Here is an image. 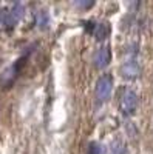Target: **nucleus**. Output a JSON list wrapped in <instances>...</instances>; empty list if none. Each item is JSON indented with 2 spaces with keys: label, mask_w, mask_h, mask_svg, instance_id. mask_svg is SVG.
Segmentation results:
<instances>
[{
  "label": "nucleus",
  "mask_w": 153,
  "mask_h": 154,
  "mask_svg": "<svg viewBox=\"0 0 153 154\" xmlns=\"http://www.w3.org/2000/svg\"><path fill=\"white\" fill-rule=\"evenodd\" d=\"M111 89H113V77L110 74L100 75L96 82V89H94L96 99L99 102H105L111 94Z\"/></svg>",
  "instance_id": "1"
},
{
  "label": "nucleus",
  "mask_w": 153,
  "mask_h": 154,
  "mask_svg": "<svg viewBox=\"0 0 153 154\" xmlns=\"http://www.w3.org/2000/svg\"><path fill=\"white\" fill-rule=\"evenodd\" d=\"M136 106H138V96H136V93L132 91V89H124L122 94H121V99H119L121 111L125 116H132V114H135Z\"/></svg>",
  "instance_id": "2"
},
{
  "label": "nucleus",
  "mask_w": 153,
  "mask_h": 154,
  "mask_svg": "<svg viewBox=\"0 0 153 154\" xmlns=\"http://www.w3.org/2000/svg\"><path fill=\"white\" fill-rule=\"evenodd\" d=\"M22 16H23V5L16 3L9 11H6L2 16V22L6 25V26H14V25L22 19Z\"/></svg>",
  "instance_id": "3"
},
{
  "label": "nucleus",
  "mask_w": 153,
  "mask_h": 154,
  "mask_svg": "<svg viewBox=\"0 0 153 154\" xmlns=\"http://www.w3.org/2000/svg\"><path fill=\"white\" fill-rule=\"evenodd\" d=\"M110 60H111V51L108 46H100L93 54V63L99 69H104L105 66H108Z\"/></svg>",
  "instance_id": "4"
},
{
  "label": "nucleus",
  "mask_w": 153,
  "mask_h": 154,
  "mask_svg": "<svg viewBox=\"0 0 153 154\" xmlns=\"http://www.w3.org/2000/svg\"><path fill=\"white\" fill-rule=\"evenodd\" d=\"M90 25H88V31H90L97 40H102V38H105L110 32V26H108V23L107 22H88Z\"/></svg>",
  "instance_id": "5"
},
{
  "label": "nucleus",
  "mask_w": 153,
  "mask_h": 154,
  "mask_svg": "<svg viewBox=\"0 0 153 154\" xmlns=\"http://www.w3.org/2000/svg\"><path fill=\"white\" fill-rule=\"evenodd\" d=\"M139 72H141V66H139L135 60L127 62L122 66V75L127 77V79H136L139 75Z\"/></svg>",
  "instance_id": "6"
},
{
  "label": "nucleus",
  "mask_w": 153,
  "mask_h": 154,
  "mask_svg": "<svg viewBox=\"0 0 153 154\" xmlns=\"http://www.w3.org/2000/svg\"><path fill=\"white\" fill-rule=\"evenodd\" d=\"M36 23L39 28H46L48 23H49V17L46 14V11H39L36 16Z\"/></svg>",
  "instance_id": "7"
},
{
  "label": "nucleus",
  "mask_w": 153,
  "mask_h": 154,
  "mask_svg": "<svg viewBox=\"0 0 153 154\" xmlns=\"http://www.w3.org/2000/svg\"><path fill=\"white\" fill-rule=\"evenodd\" d=\"M102 152V149H100V146L97 145V143H94V142H91L90 145H88V149H87V154H100Z\"/></svg>",
  "instance_id": "8"
},
{
  "label": "nucleus",
  "mask_w": 153,
  "mask_h": 154,
  "mask_svg": "<svg viewBox=\"0 0 153 154\" xmlns=\"http://www.w3.org/2000/svg\"><path fill=\"white\" fill-rule=\"evenodd\" d=\"M111 154H125L124 146H122L121 142H116V143L113 145V148H111Z\"/></svg>",
  "instance_id": "9"
},
{
  "label": "nucleus",
  "mask_w": 153,
  "mask_h": 154,
  "mask_svg": "<svg viewBox=\"0 0 153 154\" xmlns=\"http://www.w3.org/2000/svg\"><path fill=\"white\" fill-rule=\"evenodd\" d=\"M74 5L79 6V8H82V9H90V8L94 5V2H74Z\"/></svg>",
  "instance_id": "10"
}]
</instances>
